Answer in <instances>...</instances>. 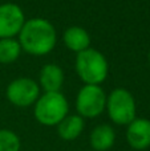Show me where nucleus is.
I'll return each instance as SVG.
<instances>
[{
  "label": "nucleus",
  "mask_w": 150,
  "mask_h": 151,
  "mask_svg": "<svg viewBox=\"0 0 150 151\" xmlns=\"http://www.w3.org/2000/svg\"><path fill=\"white\" fill-rule=\"evenodd\" d=\"M17 36L21 50L32 56L48 55L57 42V35L53 24L41 17L25 20Z\"/></svg>",
  "instance_id": "nucleus-1"
},
{
  "label": "nucleus",
  "mask_w": 150,
  "mask_h": 151,
  "mask_svg": "<svg viewBox=\"0 0 150 151\" xmlns=\"http://www.w3.org/2000/svg\"><path fill=\"white\" fill-rule=\"evenodd\" d=\"M76 72L85 85H100L108 77L109 65L102 53L88 48L77 53Z\"/></svg>",
  "instance_id": "nucleus-2"
},
{
  "label": "nucleus",
  "mask_w": 150,
  "mask_h": 151,
  "mask_svg": "<svg viewBox=\"0 0 150 151\" xmlns=\"http://www.w3.org/2000/svg\"><path fill=\"white\" fill-rule=\"evenodd\" d=\"M69 104L64 94L44 93L35 104L33 114L39 123L44 126H57L68 115Z\"/></svg>",
  "instance_id": "nucleus-3"
},
{
  "label": "nucleus",
  "mask_w": 150,
  "mask_h": 151,
  "mask_svg": "<svg viewBox=\"0 0 150 151\" xmlns=\"http://www.w3.org/2000/svg\"><path fill=\"white\" fill-rule=\"evenodd\" d=\"M106 110L109 118L116 125L128 126L136 119V101L129 90L124 88L114 89L106 97Z\"/></svg>",
  "instance_id": "nucleus-4"
},
{
  "label": "nucleus",
  "mask_w": 150,
  "mask_h": 151,
  "mask_svg": "<svg viewBox=\"0 0 150 151\" xmlns=\"http://www.w3.org/2000/svg\"><path fill=\"white\" fill-rule=\"evenodd\" d=\"M77 114L82 118H96L106 109V94L100 85H84L76 98Z\"/></svg>",
  "instance_id": "nucleus-5"
},
{
  "label": "nucleus",
  "mask_w": 150,
  "mask_h": 151,
  "mask_svg": "<svg viewBox=\"0 0 150 151\" xmlns=\"http://www.w3.org/2000/svg\"><path fill=\"white\" fill-rule=\"evenodd\" d=\"M40 97V86L28 77L13 80L7 86V98L17 107H28L36 104Z\"/></svg>",
  "instance_id": "nucleus-6"
},
{
  "label": "nucleus",
  "mask_w": 150,
  "mask_h": 151,
  "mask_svg": "<svg viewBox=\"0 0 150 151\" xmlns=\"http://www.w3.org/2000/svg\"><path fill=\"white\" fill-rule=\"evenodd\" d=\"M24 23L25 16L17 4L5 3L0 5V39H13L20 33Z\"/></svg>",
  "instance_id": "nucleus-7"
},
{
  "label": "nucleus",
  "mask_w": 150,
  "mask_h": 151,
  "mask_svg": "<svg viewBox=\"0 0 150 151\" xmlns=\"http://www.w3.org/2000/svg\"><path fill=\"white\" fill-rule=\"evenodd\" d=\"M126 142L132 149L142 151L150 147V121L146 118H136L128 125Z\"/></svg>",
  "instance_id": "nucleus-8"
},
{
  "label": "nucleus",
  "mask_w": 150,
  "mask_h": 151,
  "mask_svg": "<svg viewBox=\"0 0 150 151\" xmlns=\"http://www.w3.org/2000/svg\"><path fill=\"white\" fill-rule=\"evenodd\" d=\"M64 80H65V76H64L63 69L56 64H47L43 66L40 72V86L45 90V93L60 91Z\"/></svg>",
  "instance_id": "nucleus-9"
},
{
  "label": "nucleus",
  "mask_w": 150,
  "mask_h": 151,
  "mask_svg": "<svg viewBox=\"0 0 150 151\" xmlns=\"http://www.w3.org/2000/svg\"><path fill=\"white\" fill-rule=\"evenodd\" d=\"M93 151H108L116 142V133L110 125L101 123L92 130L89 137Z\"/></svg>",
  "instance_id": "nucleus-10"
},
{
  "label": "nucleus",
  "mask_w": 150,
  "mask_h": 151,
  "mask_svg": "<svg viewBox=\"0 0 150 151\" xmlns=\"http://www.w3.org/2000/svg\"><path fill=\"white\" fill-rule=\"evenodd\" d=\"M63 41L69 50L80 53L89 48L90 37L88 32L81 27H69L63 35Z\"/></svg>",
  "instance_id": "nucleus-11"
},
{
  "label": "nucleus",
  "mask_w": 150,
  "mask_h": 151,
  "mask_svg": "<svg viewBox=\"0 0 150 151\" xmlns=\"http://www.w3.org/2000/svg\"><path fill=\"white\" fill-rule=\"evenodd\" d=\"M84 118L80 117L79 114L66 115L57 125V134L64 141H74L84 131Z\"/></svg>",
  "instance_id": "nucleus-12"
},
{
  "label": "nucleus",
  "mask_w": 150,
  "mask_h": 151,
  "mask_svg": "<svg viewBox=\"0 0 150 151\" xmlns=\"http://www.w3.org/2000/svg\"><path fill=\"white\" fill-rule=\"evenodd\" d=\"M21 53V47L15 39H0V64L15 63Z\"/></svg>",
  "instance_id": "nucleus-13"
},
{
  "label": "nucleus",
  "mask_w": 150,
  "mask_h": 151,
  "mask_svg": "<svg viewBox=\"0 0 150 151\" xmlns=\"http://www.w3.org/2000/svg\"><path fill=\"white\" fill-rule=\"evenodd\" d=\"M21 142L17 134L8 129H0V151H20Z\"/></svg>",
  "instance_id": "nucleus-14"
},
{
  "label": "nucleus",
  "mask_w": 150,
  "mask_h": 151,
  "mask_svg": "<svg viewBox=\"0 0 150 151\" xmlns=\"http://www.w3.org/2000/svg\"><path fill=\"white\" fill-rule=\"evenodd\" d=\"M149 61H150V52H149Z\"/></svg>",
  "instance_id": "nucleus-15"
}]
</instances>
